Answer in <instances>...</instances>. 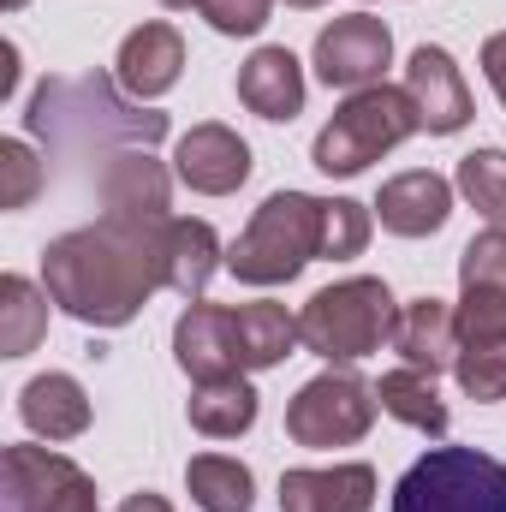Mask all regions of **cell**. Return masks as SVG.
<instances>
[{
	"mask_svg": "<svg viewBox=\"0 0 506 512\" xmlns=\"http://www.w3.org/2000/svg\"><path fill=\"white\" fill-rule=\"evenodd\" d=\"M393 352H399L411 370H429V376L447 370V364H459V310L441 304V298L405 304L399 322H393Z\"/></svg>",
	"mask_w": 506,
	"mask_h": 512,
	"instance_id": "14",
	"label": "cell"
},
{
	"mask_svg": "<svg viewBox=\"0 0 506 512\" xmlns=\"http://www.w3.org/2000/svg\"><path fill=\"white\" fill-rule=\"evenodd\" d=\"M256 423V393L245 376H215L197 387L191 399V429H203L209 441H233Z\"/></svg>",
	"mask_w": 506,
	"mask_h": 512,
	"instance_id": "22",
	"label": "cell"
},
{
	"mask_svg": "<svg viewBox=\"0 0 506 512\" xmlns=\"http://www.w3.org/2000/svg\"><path fill=\"white\" fill-rule=\"evenodd\" d=\"M459 191L477 203L483 221L506 227V155L501 149H477V155H465V161H459Z\"/></svg>",
	"mask_w": 506,
	"mask_h": 512,
	"instance_id": "26",
	"label": "cell"
},
{
	"mask_svg": "<svg viewBox=\"0 0 506 512\" xmlns=\"http://www.w3.org/2000/svg\"><path fill=\"white\" fill-rule=\"evenodd\" d=\"M102 203L126 221H167V173L143 149H126L102 167Z\"/></svg>",
	"mask_w": 506,
	"mask_h": 512,
	"instance_id": "17",
	"label": "cell"
},
{
	"mask_svg": "<svg viewBox=\"0 0 506 512\" xmlns=\"http://www.w3.org/2000/svg\"><path fill=\"white\" fill-rule=\"evenodd\" d=\"M393 322H399V310H393L387 286L370 280V274H358V280H340V286H328V292H316V298L304 304L298 340H304L316 358L346 364V358L381 352V340H393Z\"/></svg>",
	"mask_w": 506,
	"mask_h": 512,
	"instance_id": "4",
	"label": "cell"
},
{
	"mask_svg": "<svg viewBox=\"0 0 506 512\" xmlns=\"http://www.w3.org/2000/svg\"><path fill=\"white\" fill-rule=\"evenodd\" d=\"M459 382L471 399H506V340H477V346H459Z\"/></svg>",
	"mask_w": 506,
	"mask_h": 512,
	"instance_id": "27",
	"label": "cell"
},
{
	"mask_svg": "<svg viewBox=\"0 0 506 512\" xmlns=\"http://www.w3.org/2000/svg\"><path fill=\"white\" fill-rule=\"evenodd\" d=\"M376 209H381V227H387V233L423 239V233H435V227L453 215V185H447L441 173H429V167H411V173H399V179L381 185Z\"/></svg>",
	"mask_w": 506,
	"mask_h": 512,
	"instance_id": "12",
	"label": "cell"
},
{
	"mask_svg": "<svg viewBox=\"0 0 506 512\" xmlns=\"http://www.w3.org/2000/svg\"><path fill=\"white\" fill-rule=\"evenodd\" d=\"M0 6H24V0H0Z\"/></svg>",
	"mask_w": 506,
	"mask_h": 512,
	"instance_id": "36",
	"label": "cell"
},
{
	"mask_svg": "<svg viewBox=\"0 0 506 512\" xmlns=\"http://www.w3.org/2000/svg\"><path fill=\"white\" fill-rule=\"evenodd\" d=\"M405 96L417 108V126L435 131V137H447V131H459L471 120V90H465V78H459V66H453L447 48H417L411 54Z\"/></svg>",
	"mask_w": 506,
	"mask_h": 512,
	"instance_id": "10",
	"label": "cell"
},
{
	"mask_svg": "<svg viewBox=\"0 0 506 512\" xmlns=\"http://www.w3.org/2000/svg\"><path fill=\"white\" fill-rule=\"evenodd\" d=\"M393 54V36L387 24L370 18V12H352V18H334L322 36H316V78L328 90H370L381 78Z\"/></svg>",
	"mask_w": 506,
	"mask_h": 512,
	"instance_id": "9",
	"label": "cell"
},
{
	"mask_svg": "<svg viewBox=\"0 0 506 512\" xmlns=\"http://www.w3.org/2000/svg\"><path fill=\"white\" fill-rule=\"evenodd\" d=\"M376 471L370 465H328V471H286L280 512H370Z\"/></svg>",
	"mask_w": 506,
	"mask_h": 512,
	"instance_id": "13",
	"label": "cell"
},
{
	"mask_svg": "<svg viewBox=\"0 0 506 512\" xmlns=\"http://www.w3.org/2000/svg\"><path fill=\"white\" fill-rule=\"evenodd\" d=\"M6 512H96L90 477L48 447H6Z\"/></svg>",
	"mask_w": 506,
	"mask_h": 512,
	"instance_id": "8",
	"label": "cell"
},
{
	"mask_svg": "<svg viewBox=\"0 0 506 512\" xmlns=\"http://www.w3.org/2000/svg\"><path fill=\"white\" fill-rule=\"evenodd\" d=\"M376 387H364L346 370H328L316 382L298 387V399L286 405V435L298 447H346L376 423Z\"/></svg>",
	"mask_w": 506,
	"mask_h": 512,
	"instance_id": "7",
	"label": "cell"
},
{
	"mask_svg": "<svg viewBox=\"0 0 506 512\" xmlns=\"http://www.w3.org/2000/svg\"><path fill=\"white\" fill-rule=\"evenodd\" d=\"M370 245V215L358 209V203H346V197H334L328 203V215H322V256H358Z\"/></svg>",
	"mask_w": 506,
	"mask_h": 512,
	"instance_id": "30",
	"label": "cell"
},
{
	"mask_svg": "<svg viewBox=\"0 0 506 512\" xmlns=\"http://www.w3.org/2000/svg\"><path fill=\"white\" fill-rule=\"evenodd\" d=\"M483 72H489L495 96L506 102V30H501V36H489V48H483Z\"/></svg>",
	"mask_w": 506,
	"mask_h": 512,
	"instance_id": "32",
	"label": "cell"
},
{
	"mask_svg": "<svg viewBox=\"0 0 506 512\" xmlns=\"http://www.w3.org/2000/svg\"><path fill=\"white\" fill-rule=\"evenodd\" d=\"M173 352H179V370L197 376V382H215V376H239V346H233V310H215V304H191L173 328Z\"/></svg>",
	"mask_w": 506,
	"mask_h": 512,
	"instance_id": "15",
	"label": "cell"
},
{
	"mask_svg": "<svg viewBox=\"0 0 506 512\" xmlns=\"http://www.w3.org/2000/svg\"><path fill=\"white\" fill-rule=\"evenodd\" d=\"M179 66H185V42H179L173 24H143V30H131L126 48H120V84H126L137 102L173 90L179 84Z\"/></svg>",
	"mask_w": 506,
	"mask_h": 512,
	"instance_id": "16",
	"label": "cell"
},
{
	"mask_svg": "<svg viewBox=\"0 0 506 512\" xmlns=\"http://www.w3.org/2000/svg\"><path fill=\"white\" fill-rule=\"evenodd\" d=\"M393 512H506V465L477 447H429L399 477Z\"/></svg>",
	"mask_w": 506,
	"mask_h": 512,
	"instance_id": "5",
	"label": "cell"
},
{
	"mask_svg": "<svg viewBox=\"0 0 506 512\" xmlns=\"http://www.w3.org/2000/svg\"><path fill=\"white\" fill-rule=\"evenodd\" d=\"M322 215L328 203L322 197H304V191H280L256 209V221L239 233V245L227 256V268L251 286H280L292 280L310 256H322Z\"/></svg>",
	"mask_w": 506,
	"mask_h": 512,
	"instance_id": "3",
	"label": "cell"
},
{
	"mask_svg": "<svg viewBox=\"0 0 506 512\" xmlns=\"http://www.w3.org/2000/svg\"><path fill=\"white\" fill-rule=\"evenodd\" d=\"M221 268V239L209 221H167V239H161V274L173 292L197 298L209 286V274Z\"/></svg>",
	"mask_w": 506,
	"mask_h": 512,
	"instance_id": "19",
	"label": "cell"
},
{
	"mask_svg": "<svg viewBox=\"0 0 506 512\" xmlns=\"http://www.w3.org/2000/svg\"><path fill=\"white\" fill-rule=\"evenodd\" d=\"M381 411H393L399 423H411V429H429V435H447V405H441V393H435V376L429 370H387L376 387Z\"/></svg>",
	"mask_w": 506,
	"mask_h": 512,
	"instance_id": "23",
	"label": "cell"
},
{
	"mask_svg": "<svg viewBox=\"0 0 506 512\" xmlns=\"http://www.w3.org/2000/svg\"><path fill=\"white\" fill-rule=\"evenodd\" d=\"M179 185L203 191V197H227L251 179V149L227 126H191L179 137Z\"/></svg>",
	"mask_w": 506,
	"mask_h": 512,
	"instance_id": "11",
	"label": "cell"
},
{
	"mask_svg": "<svg viewBox=\"0 0 506 512\" xmlns=\"http://www.w3.org/2000/svg\"><path fill=\"white\" fill-rule=\"evenodd\" d=\"M286 6H322V0H286Z\"/></svg>",
	"mask_w": 506,
	"mask_h": 512,
	"instance_id": "34",
	"label": "cell"
},
{
	"mask_svg": "<svg viewBox=\"0 0 506 512\" xmlns=\"http://www.w3.org/2000/svg\"><path fill=\"white\" fill-rule=\"evenodd\" d=\"M161 6H197V0H161Z\"/></svg>",
	"mask_w": 506,
	"mask_h": 512,
	"instance_id": "35",
	"label": "cell"
},
{
	"mask_svg": "<svg viewBox=\"0 0 506 512\" xmlns=\"http://www.w3.org/2000/svg\"><path fill=\"white\" fill-rule=\"evenodd\" d=\"M459 280H465V292H506V227H489L465 245Z\"/></svg>",
	"mask_w": 506,
	"mask_h": 512,
	"instance_id": "28",
	"label": "cell"
},
{
	"mask_svg": "<svg viewBox=\"0 0 506 512\" xmlns=\"http://www.w3.org/2000/svg\"><path fill=\"white\" fill-rule=\"evenodd\" d=\"M233 346H239V370H268L298 346V316H286V304H239Z\"/></svg>",
	"mask_w": 506,
	"mask_h": 512,
	"instance_id": "21",
	"label": "cell"
},
{
	"mask_svg": "<svg viewBox=\"0 0 506 512\" xmlns=\"http://www.w3.org/2000/svg\"><path fill=\"white\" fill-rule=\"evenodd\" d=\"M239 102L262 120H292L304 108V72L286 48H256L239 72Z\"/></svg>",
	"mask_w": 506,
	"mask_h": 512,
	"instance_id": "18",
	"label": "cell"
},
{
	"mask_svg": "<svg viewBox=\"0 0 506 512\" xmlns=\"http://www.w3.org/2000/svg\"><path fill=\"white\" fill-rule=\"evenodd\" d=\"M18 411L48 441H72V435L90 429V399H84V387L72 382V376H36V382L24 387Z\"/></svg>",
	"mask_w": 506,
	"mask_h": 512,
	"instance_id": "20",
	"label": "cell"
},
{
	"mask_svg": "<svg viewBox=\"0 0 506 512\" xmlns=\"http://www.w3.org/2000/svg\"><path fill=\"white\" fill-rule=\"evenodd\" d=\"M120 512H173V507H167L161 495H131V501H126Z\"/></svg>",
	"mask_w": 506,
	"mask_h": 512,
	"instance_id": "33",
	"label": "cell"
},
{
	"mask_svg": "<svg viewBox=\"0 0 506 512\" xmlns=\"http://www.w3.org/2000/svg\"><path fill=\"white\" fill-rule=\"evenodd\" d=\"M167 221H173V215H167ZM167 221L102 215L96 227L54 239L48 256H42L48 298H54L60 310H72L78 322H96V328L131 322L137 304H143L155 286H167V274H161Z\"/></svg>",
	"mask_w": 506,
	"mask_h": 512,
	"instance_id": "1",
	"label": "cell"
},
{
	"mask_svg": "<svg viewBox=\"0 0 506 512\" xmlns=\"http://www.w3.org/2000/svg\"><path fill=\"white\" fill-rule=\"evenodd\" d=\"M268 6L274 0H197V12L221 30V36H256L268 24Z\"/></svg>",
	"mask_w": 506,
	"mask_h": 512,
	"instance_id": "31",
	"label": "cell"
},
{
	"mask_svg": "<svg viewBox=\"0 0 506 512\" xmlns=\"http://www.w3.org/2000/svg\"><path fill=\"white\" fill-rule=\"evenodd\" d=\"M42 328H48V304L36 298V286L18 280V274H6L0 280V352L24 358L42 340Z\"/></svg>",
	"mask_w": 506,
	"mask_h": 512,
	"instance_id": "25",
	"label": "cell"
},
{
	"mask_svg": "<svg viewBox=\"0 0 506 512\" xmlns=\"http://www.w3.org/2000/svg\"><path fill=\"white\" fill-rule=\"evenodd\" d=\"M24 120H30V131L42 143H66V149H84L90 137L126 143V149H149V143L167 137V114L126 108L108 90V78H48Z\"/></svg>",
	"mask_w": 506,
	"mask_h": 512,
	"instance_id": "2",
	"label": "cell"
},
{
	"mask_svg": "<svg viewBox=\"0 0 506 512\" xmlns=\"http://www.w3.org/2000/svg\"><path fill=\"white\" fill-rule=\"evenodd\" d=\"M42 167H36V155L12 137V143H0V209H24L36 191H42Z\"/></svg>",
	"mask_w": 506,
	"mask_h": 512,
	"instance_id": "29",
	"label": "cell"
},
{
	"mask_svg": "<svg viewBox=\"0 0 506 512\" xmlns=\"http://www.w3.org/2000/svg\"><path fill=\"white\" fill-rule=\"evenodd\" d=\"M185 483L203 512H251V471L227 453H197L185 465Z\"/></svg>",
	"mask_w": 506,
	"mask_h": 512,
	"instance_id": "24",
	"label": "cell"
},
{
	"mask_svg": "<svg viewBox=\"0 0 506 512\" xmlns=\"http://www.w3.org/2000/svg\"><path fill=\"white\" fill-rule=\"evenodd\" d=\"M417 126V108L405 90H387V84H370V90H352V102L322 126L316 137V167L322 173H364L370 161H381L387 149H399Z\"/></svg>",
	"mask_w": 506,
	"mask_h": 512,
	"instance_id": "6",
	"label": "cell"
}]
</instances>
